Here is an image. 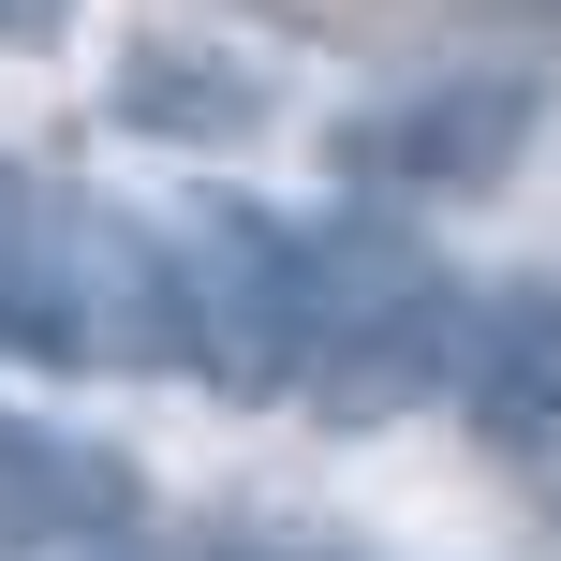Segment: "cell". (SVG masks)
<instances>
[{
    "mask_svg": "<svg viewBox=\"0 0 561 561\" xmlns=\"http://www.w3.org/2000/svg\"><path fill=\"white\" fill-rule=\"evenodd\" d=\"M118 104H134L148 134H193V148L266 134V75H237V59H178V45H148L134 75H118Z\"/></svg>",
    "mask_w": 561,
    "mask_h": 561,
    "instance_id": "6",
    "label": "cell"
},
{
    "mask_svg": "<svg viewBox=\"0 0 561 561\" xmlns=\"http://www.w3.org/2000/svg\"><path fill=\"white\" fill-rule=\"evenodd\" d=\"M458 340H473L458 266L428 252L414 222L310 237V369H296V399L325 428H399L414 399H444L458 385Z\"/></svg>",
    "mask_w": 561,
    "mask_h": 561,
    "instance_id": "1",
    "label": "cell"
},
{
    "mask_svg": "<svg viewBox=\"0 0 561 561\" xmlns=\"http://www.w3.org/2000/svg\"><path fill=\"white\" fill-rule=\"evenodd\" d=\"M0 340H15V310H0Z\"/></svg>",
    "mask_w": 561,
    "mask_h": 561,
    "instance_id": "8",
    "label": "cell"
},
{
    "mask_svg": "<svg viewBox=\"0 0 561 561\" xmlns=\"http://www.w3.org/2000/svg\"><path fill=\"white\" fill-rule=\"evenodd\" d=\"M163 310H178V369L222 399H296L310 369V237H280L266 207L207 193L163 237Z\"/></svg>",
    "mask_w": 561,
    "mask_h": 561,
    "instance_id": "2",
    "label": "cell"
},
{
    "mask_svg": "<svg viewBox=\"0 0 561 561\" xmlns=\"http://www.w3.org/2000/svg\"><path fill=\"white\" fill-rule=\"evenodd\" d=\"M517 148H533V89L517 75H428V89H399V104H369L355 134H340V163H355L369 193H503Z\"/></svg>",
    "mask_w": 561,
    "mask_h": 561,
    "instance_id": "3",
    "label": "cell"
},
{
    "mask_svg": "<svg viewBox=\"0 0 561 561\" xmlns=\"http://www.w3.org/2000/svg\"><path fill=\"white\" fill-rule=\"evenodd\" d=\"M458 414H473V444H503V458L561 444V280H503V296H473Z\"/></svg>",
    "mask_w": 561,
    "mask_h": 561,
    "instance_id": "5",
    "label": "cell"
},
{
    "mask_svg": "<svg viewBox=\"0 0 561 561\" xmlns=\"http://www.w3.org/2000/svg\"><path fill=\"white\" fill-rule=\"evenodd\" d=\"M148 517V473L118 444H75L45 414H0V561L30 547H118Z\"/></svg>",
    "mask_w": 561,
    "mask_h": 561,
    "instance_id": "4",
    "label": "cell"
},
{
    "mask_svg": "<svg viewBox=\"0 0 561 561\" xmlns=\"http://www.w3.org/2000/svg\"><path fill=\"white\" fill-rule=\"evenodd\" d=\"M59 15H75V0H0V45H45Z\"/></svg>",
    "mask_w": 561,
    "mask_h": 561,
    "instance_id": "7",
    "label": "cell"
}]
</instances>
